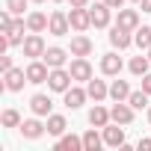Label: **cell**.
Wrapping results in <instances>:
<instances>
[{
    "instance_id": "4fadbf2b",
    "label": "cell",
    "mask_w": 151,
    "mask_h": 151,
    "mask_svg": "<svg viewBox=\"0 0 151 151\" xmlns=\"http://www.w3.org/2000/svg\"><path fill=\"white\" fill-rule=\"evenodd\" d=\"M62 98H65V107H68V110H77V107H83V104H86L89 92H86V89H80V86H71L68 92H62Z\"/></svg>"
},
{
    "instance_id": "277c9868",
    "label": "cell",
    "mask_w": 151,
    "mask_h": 151,
    "mask_svg": "<svg viewBox=\"0 0 151 151\" xmlns=\"http://www.w3.org/2000/svg\"><path fill=\"white\" fill-rule=\"evenodd\" d=\"M47 77H50V65L45 62V59H33L30 65H27V80L30 83H47Z\"/></svg>"
},
{
    "instance_id": "7c38bea8",
    "label": "cell",
    "mask_w": 151,
    "mask_h": 151,
    "mask_svg": "<svg viewBox=\"0 0 151 151\" xmlns=\"http://www.w3.org/2000/svg\"><path fill=\"white\" fill-rule=\"evenodd\" d=\"M104 145H110V148H122V145H124V127H119L116 122L107 124V127H104Z\"/></svg>"
},
{
    "instance_id": "8992f818",
    "label": "cell",
    "mask_w": 151,
    "mask_h": 151,
    "mask_svg": "<svg viewBox=\"0 0 151 151\" xmlns=\"http://www.w3.org/2000/svg\"><path fill=\"white\" fill-rule=\"evenodd\" d=\"M110 15H113V9L104 3V0H101V3H95V6H89V18H92V27H110Z\"/></svg>"
},
{
    "instance_id": "4316f807",
    "label": "cell",
    "mask_w": 151,
    "mask_h": 151,
    "mask_svg": "<svg viewBox=\"0 0 151 151\" xmlns=\"http://www.w3.org/2000/svg\"><path fill=\"white\" fill-rule=\"evenodd\" d=\"M101 145H104V136H101V133H95V127L83 133V148H86V151H98Z\"/></svg>"
},
{
    "instance_id": "d6a6232c",
    "label": "cell",
    "mask_w": 151,
    "mask_h": 151,
    "mask_svg": "<svg viewBox=\"0 0 151 151\" xmlns=\"http://www.w3.org/2000/svg\"><path fill=\"white\" fill-rule=\"evenodd\" d=\"M142 89L151 95V71H148V74H142Z\"/></svg>"
},
{
    "instance_id": "7402d4cb",
    "label": "cell",
    "mask_w": 151,
    "mask_h": 151,
    "mask_svg": "<svg viewBox=\"0 0 151 151\" xmlns=\"http://www.w3.org/2000/svg\"><path fill=\"white\" fill-rule=\"evenodd\" d=\"M116 24L124 27V30H136L139 27V12L136 9H119V21Z\"/></svg>"
},
{
    "instance_id": "f546056e",
    "label": "cell",
    "mask_w": 151,
    "mask_h": 151,
    "mask_svg": "<svg viewBox=\"0 0 151 151\" xmlns=\"http://www.w3.org/2000/svg\"><path fill=\"white\" fill-rule=\"evenodd\" d=\"M148 92L145 89H136V92H130V98H127V104L133 107V110H142V107H148Z\"/></svg>"
},
{
    "instance_id": "f1b7e54d",
    "label": "cell",
    "mask_w": 151,
    "mask_h": 151,
    "mask_svg": "<svg viewBox=\"0 0 151 151\" xmlns=\"http://www.w3.org/2000/svg\"><path fill=\"white\" fill-rule=\"evenodd\" d=\"M21 122H24V119H21V113H18V110H12V107H9V110H3V116H0V124H3V127H21Z\"/></svg>"
},
{
    "instance_id": "30bf717a",
    "label": "cell",
    "mask_w": 151,
    "mask_h": 151,
    "mask_svg": "<svg viewBox=\"0 0 151 151\" xmlns=\"http://www.w3.org/2000/svg\"><path fill=\"white\" fill-rule=\"evenodd\" d=\"M122 68H124V62H122L119 53H104V56H101V71L107 74V77H119Z\"/></svg>"
},
{
    "instance_id": "6da1fadb",
    "label": "cell",
    "mask_w": 151,
    "mask_h": 151,
    "mask_svg": "<svg viewBox=\"0 0 151 151\" xmlns=\"http://www.w3.org/2000/svg\"><path fill=\"white\" fill-rule=\"evenodd\" d=\"M71 83H74V77H71L68 68H50V77H47V89L50 92H68Z\"/></svg>"
},
{
    "instance_id": "52a82bcc",
    "label": "cell",
    "mask_w": 151,
    "mask_h": 151,
    "mask_svg": "<svg viewBox=\"0 0 151 151\" xmlns=\"http://www.w3.org/2000/svg\"><path fill=\"white\" fill-rule=\"evenodd\" d=\"M68 30H71V21H68V15L65 12H50V24H47V33L50 36H68Z\"/></svg>"
},
{
    "instance_id": "ab89813d",
    "label": "cell",
    "mask_w": 151,
    "mask_h": 151,
    "mask_svg": "<svg viewBox=\"0 0 151 151\" xmlns=\"http://www.w3.org/2000/svg\"><path fill=\"white\" fill-rule=\"evenodd\" d=\"M148 59H151V47H148Z\"/></svg>"
},
{
    "instance_id": "7a4b0ae2",
    "label": "cell",
    "mask_w": 151,
    "mask_h": 151,
    "mask_svg": "<svg viewBox=\"0 0 151 151\" xmlns=\"http://www.w3.org/2000/svg\"><path fill=\"white\" fill-rule=\"evenodd\" d=\"M68 71H71V77L77 80V83H89V80L95 77V74H92V65H89L86 56H74L71 65H68Z\"/></svg>"
},
{
    "instance_id": "8d00e7d4",
    "label": "cell",
    "mask_w": 151,
    "mask_h": 151,
    "mask_svg": "<svg viewBox=\"0 0 151 151\" xmlns=\"http://www.w3.org/2000/svg\"><path fill=\"white\" fill-rule=\"evenodd\" d=\"M139 6H142V12H151V0H139Z\"/></svg>"
},
{
    "instance_id": "9a60e30c",
    "label": "cell",
    "mask_w": 151,
    "mask_h": 151,
    "mask_svg": "<svg viewBox=\"0 0 151 151\" xmlns=\"http://www.w3.org/2000/svg\"><path fill=\"white\" fill-rule=\"evenodd\" d=\"M42 59H45L50 68H65V62H68V50H62V47H47Z\"/></svg>"
},
{
    "instance_id": "ac0fdd59",
    "label": "cell",
    "mask_w": 151,
    "mask_h": 151,
    "mask_svg": "<svg viewBox=\"0 0 151 151\" xmlns=\"http://www.w3.org/2000/svg\"><path fill=\"white\" fill-rule=\"evenodd\" d=\"M56 151H86L83 148V136H74V133H65L56 139Z\"/></svg>"
},
{
    "instance_id": "83f0119b",
    "label": "cell",
    "mask_w": 151,
    "mask_h": 151,
    "mask_svg": "<svg viewBox=\"0 0 151 151\" xmlns=\"http://www.w3.org/2000/svg\"><path fill=\"white\" fill-rule=\"evenodd\" d=\"M133 42H136V47L148 50L151 47V27H136L133 30Z\"/></svg>"
},
{
    "instance_id": "5b68a950",
    "label": "cell",
    "mask_w": 151,
    "mask_h": 151,
    "mask_svg": "<svg viewBox=\"0 0 151 151\" xmlns=\"http://www.w3.org/2000/svg\"><path fill=\"white\" fill-rule=\"evenodd\" d=\"M3 80H6L3 86H6L9 92H21V89H24V83H30L24 68H9V71H3Z\"/></svg>"
},
{
    "instance_id": "74e56055",
    "label": "cell",
    "mask_w": 151,
    "mask_h": 151,
    "mask_svg": "<svg viewBox=\"0 0 151 151\" xmlns=\"http://www.w3.org/2000/svg\"><path fill=\"white\" fill-rule=\"evenodd\" d=\"M148 122H151V104H148Z\"/></svg>"
},
{
    "instance_id": "2e32d148",
    "label": "cell",
    "mask_w": 151,
    "mask_h": 151,
    "mask_svg": "<svg viewBox=\"0 0 151 151\" xmlns=\"http://www.w3.org/2000/svg\"><path fill=\"white\" fill-rule=\"evenodd\" d=\"M30 110H33L36 116H50V110H53V101H50L47 95L36 92V95L30 98Z\"/></svg>"
},
{
    "instance_id": "60d3db41",
    "label": "cell",
    "mask_w": 151,
    "mask_h": 151,
    "mask_svg": "<svg viewBox=\"0 0 151 151\" xmlns=\"http://www.w3.org/2000/svg\"><path fill=\"white\" fill-rule=\"evenodd\" d=\"M53 3H62V0H53Z\"/></svg>"
},
{
    "instance_id": "603a6c76",
    "label": "cell",
    "mask_w": 151,
    "mask_h": 151,
    "mask_svg": "<svg viewBox=\"0 0 151 151\" xmlns=\"http://www.w3.org/2000/svg\"><path fill=\"white\" fill-rule=\"evenodd\" d=\"M86 92H89L92 101H104V98L110 95V86H107L104 80H95V77H92V80L86 83Z\"/></svg>"
},
{
    "instance_id": "5bb4252c",
    "label": "cell",
    "mask_w": 151,
    "mask_h": 151,
    "mask_svg": "<svg viewBox=\"0 0 151 151\" xmlns=\"http://www.w3.org/2000/svg\"><path fill=\"white\" fill-rule=\"evenodd\" d=\"M18 130L24 133V139H39V136H42V133L47 130V124H42L39 119H24Z\"/></svg>"
},
{
    "instance_id": "8fae6325",
    "label": "cell",
    "mask_w": 151,
    "mask_h": 151,
    "mask_svg": "<svg viewBox=\"0 0 151 151\" xmlns=\"http://www.w3.org/2000/svg\"><path fill=\"white\" fill-rule=\"evenodd\" d=\"M130 33H133V30H124V27L113 24V30H110V45H113V47H119V50L130 47V42H133V36H130Z\"/></svg>"
},
{
    "instance_id": "b9f144b4",
    "label": "cell",
    "mask_w": 151,
    "mask_h": 151,
    "mask_svg": "<svg viewBox=\"0 0 151 151\" xmlns=\"http://www.w3.org/2000/svg\"><path fill=\"white\" fill-rule=\"evenodd\" d=\"M133 3H139V0H133Z\"/></svg>"
},
{
    "instance_id": "e0dca14e",
    "label": "cell",
    "mask_w": 151,
    "mask_h": 151,
    "mask_svg": "<svg viewBox=\"0 0 151 151\" xmlns=\"http://www.w3.org/2000/svg\"><path fill=\"white\" fill-rule=\"evenodd\" d=\"M92 50H95V45H92L89 36H74L71 39V56H89Z\"/></svg>"
},
{
    "instance_id": "3957f363",
    "label": "cell",
    "mask_w": 151,
    "mask_h": 151,
    "mask_svg": "<svg viewBox=\"0 0 151 151\" xmlns=\"http://www.w3.org/2000/svg\"><path fill=\"white\" fill-rule=\"evenodd\" d=\"M21 47H24V56H30V59H42V56H45V50H47V45H45L42 33H33V36H27Z\"/></svg>"
},
{
    "instance_id": "1f68e13d",
    "label": "cell",
    "mask_w": 151,
    "mask_h": 151,
    "mask_svg": "<svg viewBox=\"0 0 151 151\" xmlns=\"http://www.w3.org/2000/svg\"><path fill=\"white\" fill-rule=\"evenodd\" d=\"M9 68H15V65H12V56L0 53V71H9Z\"/></svg>"
},
{
    "instance_id": "4dcf8cb0",
    "label": "cell",
    "mask_w": 151,
    "mask_h": 151,
    "mask_svg": "<svg viewBox=\"0 0 151 151\" xmlns=\"http://www.w3.org/2000/svg\"><path fill=\"white\" fill-rule=\"evenodd\" d=\"M27 3H30V0H6V9H9L12 15H21V12L27 9Z\"/></svg>"
},
{
    "instance_id": "cb8c5ba5",
    "label": "cell",
    "mask_w": 151,
    "mask_h": 151,
    "mask_svg": "<svg viewBox=\"0 0 151 151\" xmlns=\"http://www.w3.org/2000/svg\"><path fill=\"white\" fill-rule=\"evenodd\" d=\"M130 86H127V80H113V86H110V98L113 101H127L130 98Z\"/></svg>"
},
{
    "instance_id": "44dd1931",
    "label": "cell",
    "mask_w": 151,
    "mask_h": 151,
    "mask_svg": "<svg viewBox=\"0 0 151 151\" xmlns=\"http://www.w3.org/2000/svg\"><path fill=\"white\" fill-rule=\"evenodd\" d=\"M24 27H27V21H24V18H15V24L6 30V39H9V45H12V47L24 45Z\"/></svg>"
},
{
    "instance_id": "e575fe53",
    "label": "cell",
    "mask_w": 151,
    "mask_h": 151,
    "mask_svg": "<svg viewBox=\"0 0 151 151\" xmlns=\"http://www.w3.org/2000/svg\"><path fill=\"white\" fill-rule=\"evenodd\" d=\"M136 148H139V151H151V139H148V136H145V139H139V145H136Z\"/></svg>"
},
{
    "instance_id": "d4e9b609",
    "label": "cell",
    "mask_w": 151,
    "mask_h": 151,
    "mask_svg": "<svg viewBox=\"0 0 151 151\" xmlns=\"http://www.w3.org/2000/svg\"><path fill=\"white\" fill-rule=\"evenodd\" d=\"M65 127H68V122H65V116H47V133L50 136H62L65 133Z\"/></svg>"
},
{
    "instance_id": "836d02e7",
    "label": "cell",
    "mask_w": 151,
    "mask_h": 151,
    "mask_svg": "<svg viewBox=\"0 0 151 151\" xmlns=\"http://www.w3.org/2000/svg\"><path fill=\"white\" fill-rule=\"evenodd\" d=\"M68 3H71V9H86L89 0H68Z\"/></svg>"
},
{
    "instance_id": "ffe728a7",
    "label": "cell",
    "mask_w": 151,
    "mask_h": 151,
    "mask_svg": "<svg viewBox=\"0 0 151 151\" xmlns=\"http://www.w3.org/2000/svg\"><path fill=\"white\" fill-rule=\"evenodd\" d=\"M47 24H50V18H47L45 12H30V15H27V30H30V33H45Z\"/></svg>"
},
{
    "instance_id": "ba28073f",
    "label": "cell",
    "mask_w": 151,
    "mask_h": 151,
    "mask_svg": "<svg viewBox=\"0 0 151 151\" xmlns=\"http://www.w3.org/2000/svg\"><path fill=\"white\" fill-rule=\"evenodd\" d=\"M110 119H113L116 124H130V122H133V107H130L127 101H116V104L110 107Z\"/></svg>"
},
{
    "instance_id": "d590c367",
    "label": "cell",
    "mask_w": 151,
    "mask_h": 151,
    "mask_svg": "<svg viewBox=\"0 0 151 151\" xmlns=\"http://www.w3.org/2000/svg\"><path fill=\"white\" fill-rule=\"evenodd\" d=\"M104 3H107L110 9H122V6H124V0H104Z\"/></svg>"
},
{
    "instance_id": "484cf974",
    "label": "cell",
    "mask_w": 151,
    "mask_h": 151,
    "mask_svg": "<svg viewBox=\"0 0 151 151\" xmlns=\"http://www.w3.org/2000/svg\"><path fill=\"white\" fill-rule=\"evenodd\" d=\"M148 62H151V59L139 53V56H133V59H130V65H127V68H130L133 77H142V74H148Z\"/></svg>"
},
{
    "instance_id": "d6986e66",
    "label": "cell",
    "mask_w": 151,
    "mask_h": 151,
    "mask_svg": "<svg viewBox=\"0 0 151 151\" xmlns=\"http://www.w3.org/2000/svg\"><path fill=\"white\" fill-rule=\"evenodd\" d=\"M110 122H113V119H110V110H104V107L95 101V107L89 110V124H92V127H107Z\"/></svg>"
},
{
    "instance_id": "9c48e42d",
    "label": "cell",
    "mask_w": 151,
    "mask_h": 151,
    "mask_svg": "<svg viewBox=\"0 0 151 151\" xmlns=\"http://www.w3.org/2000/svg\"><path fill=\"white\" fill-rule=\"evenodd\" d=\"M68 21H71V30H77V33H86V30L92 27L89 6H86V9H71V12H68Z\"/></svg>"
},
{
    "instance_id": "f35d334b",
    "label": "cell",
    "mask_w": 151,
    "mask_h": 151,
    "mask_svg": "<svg viewBox=\"0 0 151 151\" xmlns=\"http://www.w3.org/2000/svg\"><path fill=\"white\" fill-rule=\"evenodd\" d=\"M33 3H45V0H33Z\"/></svg>"
}]
</instances>
